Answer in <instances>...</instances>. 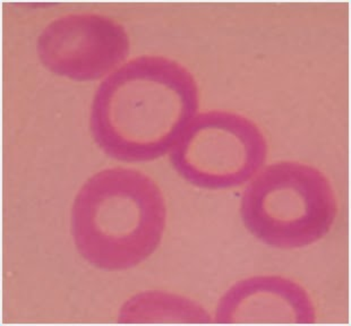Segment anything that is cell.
I'll use <instances>...</instances> for the list:
<instances>
[{
  "label": "cell",
  "instance_id": "6da1fadb",
  "mask_svg": "<svg viewBox=\"0 0 351 326\" xmlns=\"http://www.w3.org/2000/svg\"><path fill=\"white\" fill-rule=\"evenodd\" d=\"M199 105V86L185 66L163 55H140L99 85L92 135L117 160H154L173 147Z\"/></svg>",
  "mask_w": 351,
  "mask_h": 326
},
{
  "label": "cell",
  "instance_id": "7a4b0ae2",
  "mask_svg": "<svg viewBox=\"0 0 351 326\" xmlns=\"http://www.w3.org/2000/svg\"><path fill=\"white\" fill-rule=\"evenodd\" d=\"M166 218L165 197L151 177L133 168H108L78 190L73 237L80 254L95 268L127 270L156 251Z\"/></svg>",
  "mask_w": 351,
  "mask_h": 326
},
{
  "label": "cell",
  "instance_id": "3957f363",
  "mask_svg": "<svg viewBox=\"0 0 351 326\" xmlns=\"http://www.w3.org/2000/svg\"><path fill=\"white\" fill-rule=\"evenodd\" d=\"M245 227L264 244L302 248L326 237L338 214L331 181L315 166L281 161L264 168L241 203Z\"/></svg>",
  "mask_w": 351,
  "mask_h": 326
},
{
  "label": "cell",
  "instance_id": "277c9868",
  "mask_svg": "<svg viewBox=\"0 0 351 326\" xmlns=\"http://www.w3.org/2000/svg\"><path fill=\"white\" fill-rule=\"evenodd\" d=\"M267 144L244 114L206 111L196 116L173 145L170 160L180 176L206 190L241 186L263 166Z\"/></svg>",
  "mask_w": 351,
  "mask_h": 326
},
{
  "label": "cell",
  "instance_id": "5b68a950",
  "mask_svg": "<svg viewBox=\"0 0 351 326\" xmlns=\"http://www.w3.org/2000/svg\"><path fill=\"white\" fill-rule=\"evenodd\" d=\"M124 25L98 13H72L51 21L39 36L43 65L76 81L98 79L124 62L130 53Z\"/></svg>",
  "mask_w": 351,
  "mask_h": 326
},
{
  "label": "cell",
  "instance_id": "8992f818",
  "mask_svg": "<svg viewBox=\"0 0 351 326\" xmlns=\"http://www.w3.org/2000/svg\"><path fill=\"white\" fill-rule=\"evenodd\" d=\"M218 323H315V307L295 281L276 275L253 277L227 291L219 303Z\"/></svg>",
  "mask_w": 351,
  "mask_h": 326
}]
</instances>
